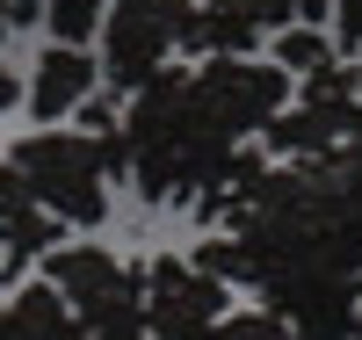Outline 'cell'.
I'll return each instance as SVG.
<instances>
[{
	"label": "cell",
	"instance_id": "6da1fadb",
	"mask_svg": "<svg viewBox=\"0 0 362 340\" xmlns=\"http://www.w3.org/2000/svg\"><path fill=\"white\" fill-rule=\"evenodd\" d=\"M124 160H131L124 174L153 203H181V210H196L203 225H218L239 203V189L268 167L247 138L225 131V116L203 102L196 73H181V66H160L145 87H131Z\"/></svg>",
	"mask_w": 362,
	"mask_h": 340
},
{
	"label": "cell",
	"instance_id": "7a4b0ae2",
	"mask_svg": "<svg viewBox=\"0 0 362 340\" xmlns=\"http://www.w3.org/2000/svg\"><path fill=\"white\" fill-rule=\"evenodd\" d=\"M8 167L15 181L29 189V203L44 210L51 225H102L109 218V160H102V145L87 138V131H29L15 138L8 152Z\"/></svg>",
	"mask_w": 362,
	"mask_h": 340
},
{
	"label": "cell",
	"instance_id": "3957f363",
	"mask_svg": "<svg viewBox=\"0 0 362 340\" xmlns=\"http://www.w3.org/2000/svg\"><path fill=\"white\" fill-rule=\"evenodd\" d=\"M37 261L87 340H145V268L116 261L109 246H58V239Z\"/></svg>",
	"mask_w": 362,
	"mask_h": 340
},
{
	"label": "cell",
	"instance_id": "277c9868",
	"mask_svg": "<svg viewBox=\"0 0 362 340\" xmlns=\"http://www.w3.org/2000/svg\"><path fill=\"white\" fill-rule=\"evenodd\" d=\"M196 0H109L102 8V73L124 87H145L160 66L189 51Z\"/></svg>",
	"mask_w": 362,
	"mask_h": 340
},
{
	"label": "cell",
	"instance_id": "5b68a950",
	"mask_svg": "<svg viewBox=\"0 0 362 340\" xmlns=\"http://www.w3.org/2000/svg\"><path fill=\"white\" fill-rule=\"evenodd\" d=\"M196 87H203V102L225 116V131H232V138H254L261 123L297 95V80L276 66V58H254V51L203 58V66H196Z\"/></svg>",
	"mask_w": 362,
	"mask_h": 340
},
{
	"label": "cell",
	"instance_id": "8992f818",
	"mask_svg": "<svg viewBox=\"0 0 362 340\" xmlns=\"http://www.w3.org/2000/svg\"><path fill=\"white\" fill-rule=\"evenodd\" d=\"M225 319V283L203 275L196 261L160 254L145 268V340H203Z\"/></svg>",
	"mask_w": 362,
	"mask_h": 340
},
{
	"label": "cell",
	"instance_id": "52a82bcc",
	"mask_svg": "<svg viewBox=\"0 0 362 340\" xmlns=\"http://www.w3.org/2000/svg\"><path fill=\"white\" fill-rule=\"evenodd\" d=\"M254 290H261V312H276L297 340H355L362 275H276Z\"/></svg>",
	"mask_w": 362,
	"mask_h": 340
},
{
	"label": "cell",
	"instance_id": "ba28073f",
	"mask_svg": "<svg viewBox=\"0 0 362 340\" xmlns=\"http://www.w3.org/2000/svg\"><path fill=\"white\" fill-rule=\"evenodd\" d=\"M95 87H102V58H87V44H51L37 58V80L22 87V102H29V116L58 123V116H73L95 95Z\"/></svg>",
	"mask_w": 362,
	"mask_h": 340
},
{
	"label": "cell",
	"instance_id": "9c48e42d",
	"mask_svg": "<svg viewBox=\"0 0 362 340\" xmlns=\"http://www.w3.org/2000/svg\"><path fill=\"white\" fill-rule=\"evenodd\" d=\"M51 239H58V225L44 218L37 203H29V189L15 181L8 152H0V275H8V283H15V275H22L29 261H37V254H44Z\"/></svg>",
	"mask_w": 362,
	"mask_h": 340
},
{
	"label": "cell",
	"instance_id": "30bf717a",
	"mask_svg": "<svg viewBox=\"0 0 362 340\" xmlns=\"http://www.w3.org/2000/svg\"><path fill=\"white\" fill-rule=\"evenodd\" d=\"M0 340H87V333H80V319L66 312V297L51 283H22L0 304Z\"/></svg>",
	"mask_w": 362,
	"mask_h": 340
},
{
	"label": "cell",
	"instance_id": "8fae6325",
	"mask_svg": "<svg viewBox=\"0 0 362 340\" xmlns=\"http://www.w3.org/2000/svg\"><path fill=\"white\" fill-rule=\"evenodd\" d=\"M261 29L239 22L232 8H210V0H196V22H189V58H232V51H254Z\"/></svg>",
	"mask_w": 362,
	"mask_h": 340
},
{
	"label": "cell",
	"instance_id": "7c38bea8",
	"mask_svg": "<svg viewBox=\"0 0 362 340\" xmlns=\"http://www.w3.org/2000/svg\"><path fill=\"white\" fill-rule=\"evenodd\" d=\"M334 37H326L319 22H290V29H276V66L290 73V80H312L319 66H334Z\"/></svg>",
	"mask_w": 362,
	"mask_h": 340
},
{
	"label": "cell",
	"instance_id": "4fadbf2b",
	"mask_svg": "<svg viewBox=\"0 0 362 340\" xmlns=\"http://www.w3.org/2000/svg\"><path fill=\"white\" fill-rule=\"evenodd\" d=\"M210 8H232L239 22H254V29H290V22H319L326 0H210Z\"/></svg>",
	"mask_w": 362,
	"mask_h": 340
},
{
	"label": "cell",
	"instance_id": "5bb4252c",
	"mask_svg": "<svg viewBox=\"0 0 362 340\" xmlns=\"http://www.w3.org/2000/svg\"><path fill=\"white\" fill-rule=\"evenodd\" d=\"M102 8H109V0H44V22H51V37L58 44H87V37H95V29H102Z\"/></svg>",
	"mask_w": 362,
	"mask_h": 340
},
{
	"label": "cell",
	"instance_id": "9a60e30c",
	"mask_svg": "<svg viewBox=\"0 0 362 340\" xmlns=\"http://www.w3.org/2000/svg\"><path fill=\"white\" fill-rule=\"evenodd\" d=\"M196 268H203V275H218V283H247V254H239V239H232L225 225L196 246Z\"/></svg>",
	"mask_w": 362,
	"mask_h": 340
},
{
	"label": "cell",
	"instance_id": "2e32d148",
	"mask_svg": "<svg viewBox=\"0 0 362 340\" xmlns=\"http://www.w3.org/2000/svg\"><path fill=\"white\" fill-rule=\"evenodd\" d=\"M203 340H297V333H290L276 312H225Z\"/></svg>",
	"mask_w": 362,
	"mask_h": 340
},
{
	"label": "cell",
	"instance_id": "e0dca14e",
	"mask_svg": "<svg viewBox=\"0 0 362 340\" xmlns=\"http://www.w3.org/2000/svg\"><path fill=\"white\" fill-rule=\"evenodd\" d=\"M326 8H334V29H341V51H362V0H326Z\"/></svg>",
	"mask_w": 362,
	"mask_h": 340
},
{
	"label": "cell",
	"instance_id": "ac0fdd59",
	"mask_svg": "<svg viewBox=\"0 0 362 340\" xmlns=\"http://www.w3.org/2000/svg\"><path fill=\"white\" fill-rule=\"evenodd\" d=\"M15 95H22V87H15V73H8V58H0V109H15Z\"/></svg>",
	"mask_w": 362,
	"mask_h": 340
},
{
	"label": "cell",
	"instance_id": "d6986e66",
	"mask_svg": "<svg viewBox=\"0 0 362 340\" xmlns=\"http://www.w3.org/2000/svg\"><path fill=\"white\" fill-rule=\"evenodd\" d=\"M355 340H362V297H355Z\"/></svg>",
	"mask_w": 362,
	"mask_h": 340
}]
</instances>
